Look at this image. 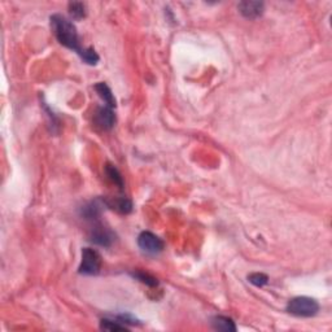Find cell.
<instances>
[{
  "label": "cell",
  "instance_id": "cell-1",
  "mask_svg": "<svg viewBox=\"0 0 332 332\" xmlns=\"http://www.w3.org/2000/svg\"><path fill=\"white\" fill-rule=\"evenodd\" d=\"M49 20H51V27H52V32L55 34L56 39L63 46L73 49L78 55H81L83 48L79 46L78 32H77V27L74 26V23L70 20H68L67 17H64L63 15H53L51 16Z\"/></svg>",
  "mask_w": 332,
  "mask_h": 332
},
{
  "label": "cell",
  "instance_id": "cell-2",
  "mask_svg": "<svg viewBox=\"0 0 332 332\" xmlns=\"http://www.w3.org/2000/svg\"><path fill=\"white\" fill-rule=\"evenodd\" d=\"M287 312L296 317H313L319 312V304L314 298L300 296L289 300L287 305Z\"/></svg>",
  "mask_w": 332,
  "mask_h": 332
},
{
  "label": "cell",
  "instance_id": "cell-3",
  "mask_svg": "<svg viewBox=\"0 0 332 332\" xmlns=\"http://www.w3.org/2000/svg\"><path fill=\"white\" fill-rule=\"evenodd\" d=\"M101 269V256L93 248H84L82 251V261L78 271L84 275H96Z\"/></svg>",
  "mask_w": 332,
  "mask_h": 332
},
{
  "label": "cell",
  "instance_id": "cell-4",
  "mask_svg": "<svg viewBox=\"0 0 332 332\" xmlns=\"http://www.w3.org/2000/svg\"><path fill=\"white\" fill-rule=\"evenodd\" d=\"M138 246L145 253L159 254L164 249V242L152 232L143 231L138 236Z\"/></svg>",
  "mask_w": 332,
  "mask_h": 332
},
{
  "label": "cell",
  "instance_id": "cell-5",
  "mask_svg": "<svg viewBox=\"0 0 332 332\" xmlns=\"http://www.w3.org/2000/svg\"><path fill=\"white\" fill-rule=\"evenodd\" d=\"M90 240L100 247H110L116 240V235L103 225H96L91 230Z\"/></svg>",
  "mask_w": 332,
  "mask_h": 332
},
{
  "label": "cell",
  "instance_id": "cell-6",
  "mask_svg": "<svg viewBox=\"0 0 332 332\" xmlns=\"http://www.w3.org/2000/svg\"><path fill=\"white\" fill-rule=\"evenodd\" d=\"M95 122L103 130L112 129L114 126V122H116V114L113 112V108L107 107V105L99 108L98 112H96Z\"/></svg>",
  "mask_w": 332,
  "mask_h": 332
},
{
  "label": "cell",
  "instance_id": "cell-7",
  "mask_svg": "<svg viewBox=\"0 0 332 332\" xmlns=\"http://www.w3.org/2000/svg\"><path fill=\"white\" fill-rule=\"evenodd\" d=\"M104 206H108L107 200L95 199L93 201L87 202L86 205L82 206L81 214L86 220H98L103 209H104Z\"/></svg>",
  "mask_w": 332,
  "mask_h": 332
},
{
  "label": "cell",
  "instance_id": "cell-8",
  "mask_svg": "<svg viewBox=\"0 0 332 332\" xmlns=\"http://www.w3.org/2000/svg\"><path fill=\"white\" fill-rule=\"evenodd\" d=\"M240 13L247 18H257L262 16L265 4L262 2H242L237 6Z\"/></svg>",
  "mask_w": 332,
  "mask_h": 332
},
{
  "label": "cell",
  "instance_id": "cell-9",
  "mask_svg": "<svg viewBox=\"0 0 332 332\" xmlns=\"http://www.w3.org/2000/svg\"><path fill=\"white\" fill-rule=\"evenodd\" d=\"M95 91L103 99L107 107L113 108V109L116 108V99H114V95H113L112 90L108 87V84H105L104 82H99L98 84H95Z\"/></svg>",
  "mask_w": 332,
  "mask_h": 332
},
{
  "label": "cell",
  "instance_id": "cell-10",
  "mask_svg": "<svg viewBox=\"0 0 332 332\" xmlns=\"http://www.w3.org/2000/svg\"><path fill=\"white\" fill-rule=\"evenodd\" d=\"M212 326L217 331L223 332H235L236 331V326H235L234 321L231 318L223 317V315H217L212 319Z\"/></svg>",
  "mask_w": 332,
  "mask_h": 332
},
{
  "label": "cell",
  "instance_id": "cell-11",
  "mask_svg": "<svg viewBox=\"0 0 332 332\" xmlns=\"http://www.w3.org/2000/svg\"><path fill=\"white\" fill-rule=\"evenodd\" d=\"M107 204L108 208L116 209L117 212H119V213L122 214H127L133 210V204H131L130 200L126 199V197H119V199L112 200V201L107 200Z\"/></svg>",
  "mask_w": 332,
  "mask_h": 332
},
{
  "label": "cell",
  "instance_id": "cell-12",
  "mask_svg": "<svg viewBox=\"0 0 332 332\" xmlns=\"http://www.w3.org/2000/svg\"><path fill=\"white\" fill-rule=\"evenodd\" d=\"M105 174H107L108 178H109V179L112 180V183H114L117 187L124 188V178H122V175H121V173L118 171V169L114 168L113 165L108 164L107 166H105Z\"/></svg>",
  "mask_w": 332,
  "mask_h": 332
},
{
  "label": "cell",
  "instance_id": "cell-13",
  "mask_svg": "<svg viewBox=\"0 0 332 332\" xmlns=\"http://www.w3.org/2000/svg\"><path fill=\"white\" fill-rule=\"evenodd\" d=\"M100 328L104 331H127V327L125 324H122L118 319L113 321V319H108L104 318L100 321Z\"/></svg>",
  "mask_w": 332,
  "mask_h": 332
},
{
  "label": "cell",
  "instance_id": "cell-14",
  "mask_svg": "<svg viewBox=\"0 0 332 332\" xmlns=\"http://www.w3.org/2000/svg\"><path fill=\"white\" fill-rule=\"evenodd\" d=\"M68 8H69L70 16L75 20H82L86 17V6L81 2H72V3H69Z\"/></svg>",
  "mask_w": 332,
  "mask_h": 332
},
{
  "label": "cell",
  "instance_id": "cell-15",
  "mask_svg": "<svg viewBox=\"0 0 332 332\" xmlns=\"http://www.w3.org/2000/svg\"><path fill=\"white\" fill-rule=\"evenodd\" d=\"M131 275H133L134 278H136L139 282H142V283L147 284V286H149V287H156L157 284H159V282H157L156 278L152 277V275H149V274H147V273H144V271L131 273Z\"/></svg>",
  "mask_w": 332,
  "mask_h": 332
},
{
  "label": "cell",
  "instance_id": "cell-16",
  "mask_svg": "<svg viewBox=\"0 0 332 332\" xmlns=\"http://www.w3.org/2000/svg\"><path fill=\"white\" fill-rule=\"evenodd\" d=\"M79 56L88 65H96L99 63V55L95 52L94 48H83V51H82Z\"/></svg>",
  "mask_w": 332,
  "mask_h": 332
},
{
  "label": "cell",
  "instance_id": "cell-17",
  "mask_svg": "<svg viewBox=\"0 0 332 332\" xmlns=\"http://www.w3.org/2000/svg\"><path fill=\"white\" fill-rule=\"evenodd\" d=\"M248 280L253 284V286L263 287L265 284H267V282H269V277H267L266 274H262V273H254V274L249 275Z\"/></svg>",
  "mask_w": 332,
  "mask_h": 332
}]
</instances>
